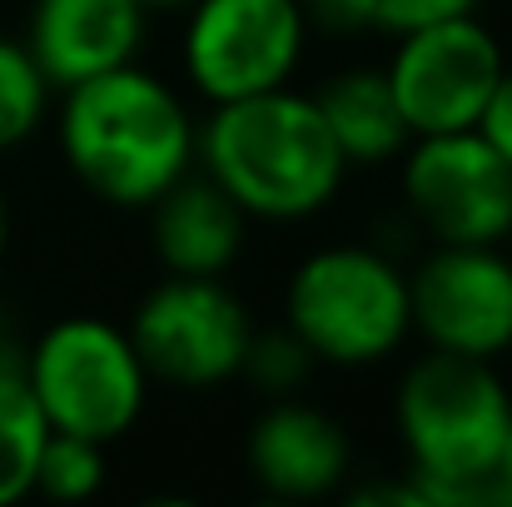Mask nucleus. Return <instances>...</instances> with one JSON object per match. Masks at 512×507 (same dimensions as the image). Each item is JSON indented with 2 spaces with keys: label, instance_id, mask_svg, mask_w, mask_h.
Wrapping results in <instances>:
<instances>
[{
  "label": "nucleus",
  "instance_id": "f257e3e1",
  "mask_svg": "<svg viewBox=\"0 0 512 507\" xmlns=\"http://www.w3.org/2000/svg\"><path fill=\"white\" fill-rule=\"evenodd\" d=\"M194 160H204V174L249 219L274 224L319 214L348 174L319 100L294 95L289 85L214 105L209 125L194 140Z\"/></svg>",
  "mask_w": 512,
  "mask_h": 507
},
{
  "label": "nucleus",
  "instance_id": "f03ea898",
  "mask_svg": "<svg viewBox=\"0 0 512 507\" xmlns=\"http://www.w3.org/2000/svg\"><path fill=\"white\" fill-rule=\"evenodd\" d=\"M194 120L145 65L105 70L65 90L60 150L75 179L120 209L155 204L194 165Z\"/></svg>",
  "mask_w": 512,
  "mask_h": 507
},
{
  "label": "nucleus",
  "instance_id": "7ed1b4c3",
  "mask_svg": "<svg viewBox=\"0 0 512 507\" xmlns=\"http://www.w3.org/2000/svg\"><path fill=\"white\" fill-rule=\"evenodd\" d=\"M512 398L488 358L428 348L398 383V438L423 507H498Z\"/></svg>",
  "mask_w": 512,
  "mask_h": 507
},
{
  "label": "nucleus",
  "instance_id": "20e7f679",
  "mask_svg": "<svg viewBox=\"0 0 512 507\" xmlns=\"http://www.w3.org/2000/svg\"><path fill=\"white\" fill-rule=\"evenodd\" d=\"M284 329L299 334L314 363H378L413 334L408 274L368 244H329L294 269Z\"/></svg>",
  "mask_w": 512,
  "mask_h": 507
},
{
  "label": "nucleus",
  "instance_id": "39448f33",
  "mask_svg": "<svg viewBox=\"0 0 512 507\" xmlns=\"http://www.w3.org/2000/svg\"><path fill=\"white\" fill-rule=\"evenodd\" d=\"M20 368L55 433H80L110 448L145 413L150 373L130 334L105 319L75 314L50 324Z\"/></svg>",
  "mask_w": 512,
  "mask_h": 507
},
{
  "label": "nucleus",
  "instance_id": "423d86ee",
  "mask_svg": "<svg viewBox=\"0 0 512 507\" xmlns=\"http://www.w3.org/2000/svg\"><path fill=\"white\" fill-rule=\"evenodd\" d=\"M125 334L150 378L174 388H214L244 368L254 319L224 279L170 274L140 299Z\"/></svg>",
  "mask_w": 512,
  "mask_h": 507
},
{
  "label": "nucleus",
  "instance_id": "0eeeda50",
  "mask_svg": "<svg viewBox=\"0 0 512 507\" xmlns=\"http://www.w3.org/2000/svg\"><path fill=\"white\" fill-rule=\"evenodd\" d=\"M503 70H508L503 45L468 10V15H448V20L398 35V50L383 75L418 140V135L478 130Z\"/></svg>",
  "mask_w": 512,
  "mask_h": 507
},
{
  "label": "nucleus",
  "instance_id": "6e6552de",
  "mask_svg": "<svg viewBox=\"0 0 512 507\" xmlns=\"http://www.w3.org/2000/svg\"><path fill=\"white\" fill-rule=\"evenodd\" d=\"M309 35L304 0H194L184 70L209 105L289 85Z\"/></svg>",
  "mask_w": 512,
  "mask_h": 507
},
{
  "label": "nucleus",
  "instance_id": "1a4fd4ad",
  "mask_svg": "<svg viewBox=\"0 0 512 507\" xmlns=\"http://www.w3.org/2000/svg\"><path fill=\"white\" fill-rule=\"evenodd\" d=\"M403 199L433 244H503L512 234V165L483 130L418 135L403 150Z\"/></svg>",
  "mask_w": 512,
  "mask_h": 507
},
{
  "label": "nucleus",
  "instance_id": "9d476101",
  "mask_svg": "<svg viewBox=\"0 0 512 507\" xmlns=\"http://www.w3.org/2000/svg\"><path fill=\"white\" fill-rule=\"evenodd\" d=\"M408 309L428 348L493 363L512 348V259L498 244H433L408 274Z\"/></svg>",
  "mask_w": 512,
  "mask_h": 507
},
{
  "label": "nucleus",
  "instance_id": "9b49d317",
  "mask_svg": "<svg viewBox=\"0 0 512 507\" xmlns=\"http://www.w3.org/2000/svg\"><path fill=\"white\" fill-rule=\"evenodd\" d=\"M145 15L140 0H35L25 50L50 90H70L130 65L145 45Z\"/></svg>",
  "mask_w": 512,
  "mask_h": 507
},
{
  "label": "nucleus",
  "instance_id": "f8f14e48",
  "mask_svg": "<svg viewBox=\"0 0 512 507\" xmlns=\"http://www.w3.org/2000/svg\"><path fill=\"white\" fill-rule=\"evenodd\" d=\"M244 458L259 488H269L274 498L309 503V498H329L343 483L348 438L324 408L284 393L254 418Z\"/></svg>",
  "mask_w": 512,
  "mask_h": 507
},
{
  "label": "nucleus",
  "instance_id": "ddd939ff",
  "mask_svg": "<svg viewBox=\"0 0 512 507\" xmlns=\"http://www.w3.org/2000/svg\"><path fill=\"white\" fill-rule=\"evenodd\" d=\"M150 209H155V254H160V264L170 274L224 279V269L244 249L249 214L209 174L174 179Z\"/></svg>",
  "mask_w": 512,
  "mask_h": 507
},
{
  "label": "nucleus",
  "instance_id": "4468645a",
  "mask_svg": "<svg viewBox=\"0 0 512 507\" xmlns=\"http://www.w3.org/2000/svg\"><path fill=\"white\" fill-rule=\"evenodd\" d=\"M314 100H319V115L348 165L403 160V150L413 145V130H408L383 70H368V65L348 70L339 80H329Z\"/></svg>",
  "mask_w": 512,
  "mask_h": 507
},
{
  "label": "nucleus",
  "instance_id": "2eb2a0df",
  "mask_svg": "<svg viewBox=\"0 0 512 507\" xmlns=\"http://www.w3.org/2000/svg\"><path fill=\"white\" fill-rule=\"evenodd\" d=\"M50 438V423L25 383L15 358H0V507L35 493V463Z\"/></svg>",
  "mask_w": 512,
  "mask_h": 507
},
{
  "label": "nucleus",
  "instance_id": "dca6fc26",
  "mask_svg": "<svg viewBox=\"0 0 512 507\" xmlns=\"http://www.w3.org/2000/svg\"><path fill=\"white\" fill-rule=\"evenodd\" d=\"M45 105H50V80L40 75L35 55L25 50V40L0 35V155L40 130Z\"/></svg>",
  "mask_w": 512,
  "mask_h": 507
},
{
  "label": "nucleus",
  "instance_id": "f3484780",
  "mask_svg": "<svg viewBox=\"0 0 512 507\" xmlns=\"http://www.w3.org/2000/svg\"><path fill=\"white\" fill-rule=\"evenodd\" d=\"M100 483H105V443L50 428L35 463V493L55 503H85L100 493Z\"/></svg>",
  "mask_w": 512,
  "mask_h": 507
},
{
  "label": "nucleus",
  "instance_id": "a211bd4d",
  "mask_svg": "<svg viewBox=\"0 0 512 507\" xmlns=\"http://www.w3.org/2000/svg\"><path fill=\"white\" fill-rule=\"evenodd\" d=\"M309 10L329 25H348V30H388L393 40L418 30V25H433V20H448V15H468L478 10V0H309Z\"/></svg>",
  "mask_w": 512,
  "mask_h": 507
},
{
  "label": "nucleus",
  "instance_id": "6ab92c4d",
  "mask_svg": "<svg viewBox=\"0 0 512 507\" xmlns=\"http://www.w3.org/2000/svg\"><path fill=\"white\" fill-rule=\"evenodd\" d=\"M309 368H314V353L299 343L294 329H274V334H259V329H254L239 373H249L264 393L284 398V393H294V388L304 383V373H309Z\"/></svg>",
  "mask_w": 512,
  "mask_h": 507
},
{
  "label": "nucleus",
  "instance_id": "aec40b11",
  "mask_svg": "<svg viewBox=\"0 0 512 507\" xmlns=\"http://www.w3.org/2000/svg\"><path fill=\"white\" fill-rule=\"evenodd\" d=\"M478 130L488 135V145L512 165V65L503 70V80H498V90H493V100H488Z\"/></svg>",
  "mask_w": 512,
  "mask_h": 507
},
{
  "label": "nucleus",
  "instance_id": "412c9836",
  "mask_svg": "<svg viewBox=\"0 0 512 507\" xmlns=\"http://www.w3.org/2000/svg\"><path fill=\"white\" fill-rule=\"evenodd\" d=\"M493 493H498V507H512V423H508V438H503V453H498Z\"/></svg>",
  "mask_w": 512,
  "mask_h": 507
},
{
  "label": "nucleus",
  "instance_id": "4be33fe9",
  "mask_svg": "<svg viewBox=\"0 0 512 507\" xmlns=\"http://www.w3.org/2000/svg\"><path fill=\"white\" fill-rule=\"evenodd\" d=\"M145 10H189L194 0H140Z\"/></svg>",
  "mask_w": 512,
  "mask_h": 507
},
{
  "label": "nucleus",
  "instance_id": "5701e85b",
  "mask_svg": "<svg viewBox=\"0 0 512 507\" xmlns=\"http://www.w3.org/2000/svg\"><path fill=\"white\" fill-rule=\"evenodd\" d=\"M5 234H10V214H5V194H0V254H5Z\"/></svg>",
  "mask_w": 512,
  "mask_h": 507
},
{
  "label": "nucleus",
  "instance_id": "b1692460",
  "mask_svg": "<svg viewBox=\"0 0 512 507\" xmlns=\"http://www.w3.org/2000/svg\"><path fill=\"white\" fill-rule=\"evenodd\" d=\"M304 5H309V0H304Z\"/></svg>",
  "mask_w": 512,
  "mask_h": 507
}]
</instances>
